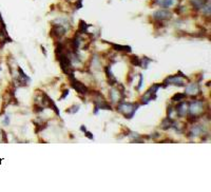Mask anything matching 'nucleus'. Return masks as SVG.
I'll return each instance as SVG.
<instances>
[{
    "instance_id": "1",
    "label": "nucleus",
    "mask_w": 211,
    "mask_h": 192,
    "mask_svg": "<svg viewBox=\"0 0 211 192\" xmlns=\"http://www.w3.org/2000/svg\"><path fill=\"white\" fill-rule=\"evenodd\" d=\"M138 108H139V104H137V102H121L117 105V111L121 113L127 119H131Z\"/></svg>"
},
{
    "instance_id": "2",
    "label": "nucleus",
    "mask_w": 211,
    "mask_h": 192,
    "mask_svg": "<svg viewBox=\"0 0 211 192\" xmlns=\"http://www.w3.org/2000/svg\"><path fill=\"white\" fill-rule=\"evenodd\" d=\"M188 80V77L183 74L182 72H179V74L174 76H169L164 80V84H162L163 88H166L169 84H173L176 87H184L186 84V81Z\"/></svg>"
},
{
    "instance_id": "3",
    "label": "nucleus",
    "mask_w": 211,
    "mask_h": 192,
    "mask_svg": "<svg viewBox=\"0 0 211 192\" xmlns=\"http://www.w3.org/2000/svg\"><path fill=\"white\" fill-rule=\"evenodd\" d=\"M161 87H162V84H154L153 86H151V88L142 96V98H140V104L147 105V104H149L151 100L156 99L157 98L156 93Z\"/></svg>"
},
{
    "instance_id": "4",
    "label": "nucleus",
    "mask_w": 211,
    "mask_h": 192,
    "mask_svg": "<svg viewBox=\"0 0 211 192\" xmlns=\"http://www.w3.org/2000/svg\"><path fill=\"white\" fill-rule=\"evenodd\" d=\"M70 81H71L72 88H73L74 90L77 91L78 93H80V94H82V95H84V94L88 93V88H87V87L84 86L82 82H80L79 80L76 79L73 73L70 74Z\"/></svg>"
},
{
    "instance_id": "5",
    "label": "nucleus",
    "mask_w": 211,
    "mask_h": 192,
    "mask_svg": "<svg viewBox=\"0 0 211 192\" xmlns=\"http://www.w3.org/2000/svg\"><path fill=\"white\" fill-rule=\"evenodd\" d=\"M204 111V102L203 100H194L191 104H189V108H188V112L190 114H194L200 116Z\"/></svg>"
},
{
    "instance_id": "6",
    "label": "nucleus",
    "mask_w": 211,
    "mask_h": 192,
    "mask_svg": "<svg viewBox=\"0 0 211 192\" xmlns=\"http://www.w3.org/2000/svg\"><path fill=\"white\" fill-rule=\"evenodd\" d=\"M42 105L44 107H47V108H51L53 111H55L56 112V114L59 116V114H60V112H59L58 108H57V106L55 105V102L52 100V98H50L49 95H47L45 93H43L42 94Z\"/></svg>"
},
{
    "instance_id": "7",
    "label": "nucleus",
    "mask_w": 211,
    "mask_h": 192,
    "mask_svg": "<svg viewBox=\"0 0 211 192\" xmlns=\"http://www.w3.org/2000/svg\"><path fill=\"white\" fill-rule=\"evenodd\" d=\"M153 17H154V19H156V20L164 21V20L171 19V17H172V13L169 12L168 10H160V11L154 12Z\"/></svg>"
},
{
    "instance_id": "8",
    "label": "nucleus",
    "mask_w": 211,
    "mask_h": 192,
    "mask_svg": "<svg viewBox=\"0 0 211 192\" xmlns=\"http://www.w3.org/2000/svg\"><path fill=\"white\" fill-rule=\"evenodd\" d=\"M186 95H189V96H196L198 93L200 92V84H190L189 86L186 88Z\"/></svg>"
},
{
    "instance_id": "9",
    "label": "nucleus",
    "mask_w": 211,
    "mask_h": 192,
    "mask_svg": "<svg viewBox=\"0 0 211 192\" xmlns=\"http://www.w3.org/2000/svg\"><path fill=\"white\" fill-rule=\"evenodd\" d=\"M67 33V29L63 26H55L51 31V36L55 38H60Z\"/></svg>"
},
{
    "instance_id": "10",
    "label": "nucleus",
    "mask_w": 211,
    "mask_h": 192,
    "mask_svg": "<svg viewBox=\"0 0 211 192\" xmlns=\"http://www.w3.org/2000/svg\"><path fill=\"white\" fill-rule=\"evenodd\" d=\"M188 108H189V104L186 102H183L177 105L175 109H176V112L179 114V116H186V114L188 113Z\"/></svg>"
},
{
    "instance_id": "11",
    "label": "nucleus",
    "mask_w": 211,
    "mask_h": 192,
    "mask_svg": "<svg viewBox=\"0 0 211 192\" xmlns=\"http://www.w3.org/2000/svg\"><path fill=\"white\" fill-rule=\"evenodd\" d=\"M203 132H205V130H204V127H203L202 125L194 126V127L191 129V131H190V133L188 134V136H189V137L190 136H191V137H193V136H198V135H200Z\"/></svg>"
},
{
    "instance_id": "12",
    "label": "nucleus",
    "mask_w": 211,
    "mask_h": 192,
    "mask_svg": "<svg viewBox=\"0 0 211 192\" xmlns=\"http://www.w3.org/2000/svg\"><path fill=\"white\" fill-rule=\"evenodd\" d=\"M105 72H106V76H107V78H108L109 84H116V79H115L114 75H113L112 70H111V67H110V66H108V67H106V68H105Z\"/></svg>"
},
{
    "instance_id": "13",
    "label": "nucleus",
    "mask_w": 211,
    "mask_h": 192,
    "mask_svg": "<svg viewBox=\"0 0 211 192\" xmlns=\"http://www.w3.org/2000/svg\"><path fill=\"white\" fill-rule=\"evenodd\" d=\"M155 2L162 8H169L171 5H174L177 0H155Z\"/></svg>"
},
{
    "instance_id": "14",
    "label": "nucleus",
    "mask_w": 211,
    "mask_h": 192,
    "mask_svg": "<svg viewBox=\"0 0 211 192\" xmlns=\"http://www.w3.org/2000/svg\"><path fill=\"white\" fill-rule=\"evenodd\" d=\"M175 121L173 120V119H171L170 117L167 116V118H165L164 120H163L162 125H161V128L164 130H168L169 128H172L173 125H174Z\"/></svg>"
},
{
    "instance_id": "15",
    "label": "nucleus",
    "mask_w": 211,
    "mask_h": 192,
    "mask_svg": "<svg viewBox=\"0 0 211 192\" xmlns=\"http://www.w3.org/2000/svg\"><path fill=\"white\" fill-rule=\"evenodd\" d=\"M112 47H114V50L121 51V52H131V47L130 45H121L116 44V43H112Z\"/></svg>"
},
{
    "instance_id": "16",
    "label": "nucleus",
    "mask_w": 211,
    "mask_h": 192,
    "mask_svg": "<svg viewBox=\"0 0 211 192\" xmlns=\"http://www.w3.org/2000/svg\"><path fill=\"white\" fill-rule=\"evenodd\" d=\"M95 107L97 109H103V110H112V107L110 106L109 104L105 102V100H101V102H95Z\"/></svg>"
},
{
    "instance_id": "17",
    "label": "nucleus",
    "mask_w": 211,
    "mask_h": 192,
    "mask_svg": "<svg viewBox=\"0 0 211 192\" xmlns=\"http://www.w3.org/2000/svg\"><path fill=\"white\" fill-rule=\"evenodd\" d=\"M121 96V94L118 90H116V89H112V90H110V98L113 100V102H116L117 100L119 99Z\"/></svg>"
},
{
    "instance_id": "18",
    "label": "nucleus",
    "mask_w": 211,
    "mask_h": 192,
    "mask_svg": "<svg viewBox=\"0 0 211 192\" xmlns=\"http://www.w3.org/2000/svg\"><path fill=\"white\" fill-rule=\"evenodd\" d=\"M130 61L134 67H140V59L137 55H131L130 56Z\"/></svg>"
},
{
    "instance_id": "19",
    "label": "nucleus",
    "mask_w": 211,
    "mask_h": 192,
    "mask_svg": "<svg viewBox=\"0 0 211 192\" xmlns=\"http://www.w3.org/2000/svg\"><path fill=\"white\" fill-rule=\"evenodd\" d=\"M191 3L193 5V8H195L196 10H200L203 8V5H205L204 0H191Z\"/></svg>"
},
{
    "instance_id": "20",
    "label": "nucleus",
    "mask_w": 211,
    "mask_h": 192,
    "mask_svg": "<svg viewBox=\"0 0 211 192\" xmlns=\"http://www.w3.org/2000/svg\"><path fill=\"white\" fill-rule=\"evenodd\" d=\"M184 98H186L185 93H176V94L173 95L172 100H173V102H182Z\"/></svg>"
},
{
    "instance_id": "21",
    "label": "nucleus",
    "mask_w": 211,
    "mask_h": 192,
    "mask_svg": "<svg viewBox=\"0 0 211 192\" xmlns=\"http://www.w3.org/2000/svg\"><path fill=\"white\" fill-rule=\"evenodd\" d=\"M88 28L89 26L84 21V20H80V23H79V33L80 34H84V33H87L88 31Z\"/></svg>"
},
{
    "instance_id": "22",
    "label": "nucleus",
    "mask_w": 211,
    "mask_h": 192,
    "mask_svg": "<svg viewBox=\"0 0 211 192\" xmlns=\"http://www.w3.org/2000/svg\"><path fill=\"white\" fill-rule=\"evenodd\" d=\"M150 61H152L150 58H148V57H144V58H142V60H140V67H142V69H147Z\"/></svg>"
},
{
    "instance_id": "23",
    "label": "nucleus",
    "mask_w": 211,
    "mask_h": 192,
    "mask_svg": "<svg viewBox=\"0 0 211 192\" xmlns=\"http://www.w3.org/2000/svg\"><path fill=\"white\" fill-rule=\"evenodd\" d=\"M198 119V116L197 115H194V114H190L189 113V116H188V121L190 123H195Z\"/></svg>"
},
{
    "instance_id": "24",
    "label": "nucleus",
    "mask_w": 211,
    "mask_h": 192,
    "mask_svg": "<svg viewBox=\"0 0 211 192\" xmlns=\"http://www.w3.org/2000/svg\"><path fill=\"white\" fill-rule=\"evenodd\" d=\"M79 108L80 107L78 106V105H75V106H73L72 107L70 110H68V112H71V113H73V114H75V113H77L78 112V110H79Z\"/></svg>"
},
{
    "instance_id": "25",
    "label": "nucleus",
    "mask_w": 211,
    "mask_h": 192,
    "mask_svg": "<svg viewBox=\"0 0 211 192\" xmlns=\"http://www.w3.org/2000/svg\"><path fill=\"white\" fill-rule=\"evenodd\" d=\"M203 10H204V13L205 14H207V15H209L210 14V5H203V8H202Z\"/></svg>"
},
{
    "instance_id": "26",
    "label": "nucleus",
    "mask_w": 211,
    "mask_h": 192,
    "mask_svg": "<svg viewBox=\"0 0 211 192\" xmlns=\"http://www.w3.org/2000/svg\"><path fill=\"white\" fill-rule=\"evenodd\" d=\"M34 111H35V112H42V111H43V107H41V106H35L34 107Z\"/></svg>"
},
{
    "instance_id": "27",
    "label": "nucleus",
    "mask_w": 211,
    "mask_h": 192,
    "mask_svg": "<svg viewBox=\"0 0 211 192\" xmlns=\"http://www.w3.org/2000/svg\"><path fill=\"white\" fill-rule=\"evenodd\" d=\"M9 123H10V116H9V115H5V119H3V125L8 126Z\"/></svg>"
},
{
    "instance_id": "28",
    "label": "nucleus",
    "mask_w": 211,
    "mask_h": 192,
    "mask_svg": "<svg viewBox=\"0 0 211 192\" xmlns=\"http://www.w3.org/2000/svg\"><path fill=\"white\" fill-rule=\"evenodd\" d=\"M84 135H86L88 138H90V139H93V138H94V136H93V134L91 133V132H89V131H86V132H84Z\"/></svg>"
},
{
    "instance_id": "29",
    "label": "nucleus",
    "mask_w": 211,
    "mask_h": 192,
    "mask_svg": "<svg viewBox=\"0 0 211 192\" xmlns=\"http://www.w3.org/2000/svg\"><path fill=\"white\" fill-rule=\"evenodd\" d=\"M172 110H173V107L172 106H168V110H167V115H168V117H170Z\"/></svg>"
},
{
    "instance_id": "30",
    "label": "nucleus",
    "mask_w": 211,
    "mask_h": 192,
    "mask_svg": "<svg viewBox=\"0 0 211 192\" xmlns=\"http://www.w3.org/2000/svg\"><path fill=\"white\" fill-rule=\"evenodd\" d=\"M139 77H140V80H139V82H138V87H137L138 90H139V89L142 87V78H144V77H142V74H140V75H139Z\"/></svg>"
},
{
    "instance_id": "31",
    "label": "nucleus",
    "mask_w": 211,
    "mask_h": 192,
    "mask_svg": "<svg viewBox=\"0 0 211 192\" xmlns=\"http://www.w3.org/2000/svg\"><path fill=\"white\" fill-rule=\"evenodd\" d=\"M68 94H69V90H65V93H63V94L61 95L60 99H65V98L68 96Z\"/></svg>"
},
{
    "instance_id": "32",
    "label": "nucleus",
    "mask_w": 211,
    "mask_h": 192,
    "mask_svg": "<svg viewBox=\"0 0 211 192\" xmlns=\"http://www.w3.org/2000/svg\"><path fill=\"white\" fill-rule=\"evenodd\" d=\"M80 130H81V131L84 132V133L87 131V129H86V127H84V126H80Z\"/></svg>"
},
{
    "instance_id": "33",
    "label": "nucleus",
    "mask_w": 211,
    "mask_h": 192,
    "mask_svg": "<svg viewBox=\"0 0 211 192\" xmlns=\"http://www.w3.org/2000/svg\"><path fill=\"white\" fill-rule=\"evenodd\" d=\"M41 50H42L43 54H44V55H47V53H45V51H44V47H41Z\"/></svg>"
},
{
    "instance_id": "34",
    "label": "nucleus",
    "mask_w": 211,
    "mask_h": 192,
    "mask_svg": "<svg viewBox=\"0 0 211 192\" xmlns=\"http://www.w3.org/2000/svg\"><path fill=\"white\" fill-rule=\"evenodd\" d=\"M78 1H81V0H78Z\"/></svg>"
}]
</instances>
